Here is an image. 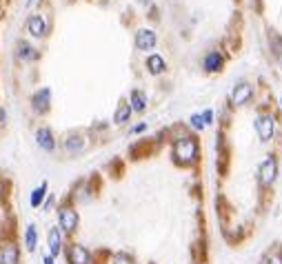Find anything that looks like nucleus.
I'll list each match as a JSON object with an SVG mask.
<instances>
[{
    "instance_id": "1",
    "label": "nucleus",
    "mask_w": 282,
    "mask_h": 264,
    "mask_svg": "<svg viewBox=\"0 0 282 264\" xmlns=\"http://www.w3.org/2000/svg\"><path fill=\"white\" fill-rule=\"evenodd\" d=\"M200 158V145L196 140V135L191 133H183V135H176L171 142V160L176 167H183V169H189L198 162Z\"/></svg>"
},
{
    "instance_id": "2",
    "label": "nucleus",
    "mask_w": 282,
    "mask_h": 264,
    "mask_svg": "<svg viewBox=\"0 0 282 264\" xmlns=\"http://www.w3.org/2000/svg\"><path fill=\"white\" fill-rule=\"evenodd\" d=\"M56 227L67 235V240H71L80 229V211L76 205H71L69 200H63L56 205Z\"/></svg>"
},
{
    "instance_id": "3",
    "label": "nucleus",
    "mask_w": 282,
    "mask_h": 264,
    "mask_svg": "<svg viewBox=\"0 0 282 264\" xmlns=\"http://www.w3.org/2000/svg\"><path fill=\"white\" fill-rule=\"evenodd\" d=\"M49 31H51V23L47 20L45 13L31 11L29 16L25 18V33L31 43H43V40H47Z\"/></svg>"
},
{
    "instance_id": "4",
    "label": "nucleus",
    "mask_w": 282,
    "mask_h": 264,
    "mask_svg": "<svg viewBox=\"0 0 282 264\" xmlns=\"http://www.w3.org/2000/svg\"><path fill=\"white\" fill-rule=\"evenodd\" d=\"M51 103H53V91H51V87H49V85L36 87V89L29 93V111H31V116H36V118L49 116Z\"/></svg>"
},
{
    "instance_id": "5",
    "label": "nucleus",
    "mask_w": 282,
    "mask_h": 264,
    "mask_svg": "<svg viewBox=\"0 0 282 264\" xmlns=\"http://www.w3.org/2000/svg\"><path fill=\"white\" fill-rule=\"evenodd\" d=\"M63 258H65V264H98V255L89 247L80 245L76 240H67Z\"/></svg>"
},
{
    "instance_id": "6",
    "label": "nucleus",
    "mask_w": 282,
    "mask_h": 264,
    "mask_svg": "<svg viewBox=\"0 0 282 264\" xmlns=\"http://www.w3.org/2000/svg\"><path fill=\"white\" fill-rule=\"evenodd\" d=\"M0 264H23V245L16 235H0Z\"/></svg>"
},
{
    "instance_id": "7",
    "label": "nucleus",
    "mask_w": 282,
    "mask_h": 264,
    "mask_svg": "<svg viewBox=\"0 0 282 264\" xmlns=\"http://www.w3.org/2000/svg\"><path fill=\"white\" fill-rule=\"evenodd\" d=\"M11 56L18 65H33L40 60V49L31 43L29 38H18L13 43V49H11Z\"/></svg>"
},
{
    "instance_id": "8",
    "label": "nucleus",
    "mask_w": 282,
    "mask_h": 264,
    "mask_svg": "<svg viewBox=\"0 0 282 264\" xmlns=\"http://www.w3.org/2000/svg\"><path fill=\"white\" fill-rule=\"evenodd\" d=\"M58 147L63 149L65 155H71V158H76L87 149V135L80 133V131H69L65 133L63 138L58 140Z\"/></svg>"
},
{
    "instance_id": "9",
    "label": "nucleus",
    "mask_w": 282,
    "mask_h": 264,
    "mask_svg": "<svg viewBox=\"0 0 282 264\" xmlns=\"http://www.w3.org/2000/svg\"><path fill=\"white\" fill-rule=\"evenodd\" d=\"M33 142L43 153H56L58 151V138L49 125H40L33 131Z\"/></svg>"
},
{
    "instance_id": "10",
    "label": "nucleus",
    "mask_w": 282,
    "mask_h": 264,
    "mask_svg": "<svg viewBox=\"0 0 282 264\" xmlns=\"http://www.w3.org/2000/svg\"><path fill=\"white\" fill-rule=\"evenodd\" d=\"M133 45H136L138 51H153L158 47V33L151 29V27H138L136 33H133Z\"/></svg>"
},
{
    "instance_id": "11",
    "label": "nucleus",
    "mask_w": 282,
    "mask_h": 264,
    "mask_svg": "<svg viewBox=\"0 0 282 264\" xmlns=\"http://www.w3.org/2000/svg\"><path fill=\"white\" fill-rule=\"evenodd\" d=\"M47 253H51L53 258H63V251H65V245H67V235L60 231L56 225H51L47 229Z\"/></svg>"
},
{
    "instance_id": "12",
    "label": "nucleus",
    "mask_w": 282,
    "mask_h": 264,
    "mask_svg": "<svg viewBox=\"0 0 282 264\" xmlns=\"http://www.w3.org/2000/svg\"><path fill=\"white\" fill-rule=\"evenodd\" d=\"M93 189L89 187V182L87 180H80V182H76V185L71 187V191H69V195H67V200L71 202V205H76V207H80V205H89V202L93 200Z\"/></svg>"
},
{
    "instance_id": "13",
    "label": "nucleus",
    "mask_w": 282,
    "mask_h": 264,
    "mask_svg": "<svg viewBox=\"0 0 282 264\" xmlns=\"http://www.w3.org/2000/svg\"><path fill=\"white\" fill-rule=\"evenodd\" d=\"M276 118L273 113H258L256 116V131L263 142H271L273 135H276Z\"/></svg>"
},
{
    "instance_id": "14",
    "label": "nucleus",
    "mask_w": 282,
    "mask_h": 264,
    "mask_svg": "<svg viewBox=\"0 0 282 264\" xmlns=\"http://www.w3.org/2000/svg\"><path fill=\"white\" fill-rule=\"evenodd\" d=\"M276 178H278V162L273 155H269L267 160H263V165L258 169V180L263 187H273Z\"/></svg>"
},
{
    "instance_id": "15",
    "label": "nucleus",
    "mask_w": 282,
    "mask_h": 264,
    "mask_svg": "<svg viewBox=\"0 0 282 264\" xmlns=\"http://www.w3.org/2000/svg\"><path fill=\"white\" fill-rule=\"evenodd\" d=\"M38 247H40V231L33 222H29V225L25 227V233H23V249L27 253H36Z\"/></svg>"
},
{
    "instance_id": "16",
    "label": "nucleus",
    "mask_w": 282,
    "mask_h": 264,
    "mask_svg": "<svg viewBox=\"0 0 282 264\" xmlns=\"http://www.w3.org/2000/svg\"><path fill=\"white\" fill-rule=\"evenodd\" d=\"M253 98V87L249 83H238L231 89V105L233 107H243Z\"/></svg>"
},
{
    "instance_id": "17",
    "label": "nucleus",
    "mask_w": 282,
    "mask_h": 264,
    "mask_svg": "<svg viewBox=\"0 0 282 264\" xmlns=\"http://www.w3.org/2000/svg\"><path fill=\"white\" fill-rule=\"evenodd\" d=\"M127 103H129L133 113H145L147 107H149V96H147V91H143V89H138V87H136V89L129 91Z\"/></svg>"
},
{
    "instance_id": "18",
    "label": "nucleus",
    "mask_w": 282,
    "mask_h": 264,
    "mask_svg": "<svg viewBox=\"0 0 282 264\" xmlns=\"http://www.w3.org/2000/svg\"><path fill=\"white\" fill-rule=\"evenodd\" d=\"M223 67H225V58H223V53H220L218 49H211V51L205 53L203 69L207 73H218V71H223Z\"/></svg>"
},
{
    "instance_id": "19",
    "label": "nucleus",
    "mask_w": 282,
    "mask_h": 264,
    "mask_svg": "<svg viewBox=\"0 0 282 264\" xmlns=\"http://www.w3.org/2000/svg\"><path fill=\"white\" fill-rule=\"evenodd\" d=\"M145 69L149 76H163V73L167 71V60L160 56V53L151 51L149 56L145 58Z\"/></svg>"
},
{
    "instance_id": "20",
    "label": "nucleus",
    "mask_w": 282,
    "mask_h": 264,
    "mask_svg": "<svg viewBox=\"0 0 282 264\" xmlns=\"http://www.w3.org/2000/svg\"><path fill=\"white\" fill-rule=\"evenodd\" d=\"M131 118H133V111H131V107L127 100H120L118 107H116V111H113V118H111V123L116 125V127H127L131 123Z\"/></svg>"
},
{
    "instance_id": "21",
    "label": "nucleus",
    "mask_w": 282,
    "mask_h": 264,
    "mask_svg": "<svg viewBox=\"0 0 282 264\" xmlns=\"http://www.w3.org/2000/svg\"><path fill=\"white\" fill-rule=\"evenodd\" d=\"M47 195H49V182L43 180L40 185H36L31 189V193H29V207L31 209H40L43 207V202L47 200Z\"/></svg>"
},
{
    "instance_id": "22",
    "label": "nucleus",
    "mask_w": 282,
    "mask_h": 264,
    "mask_svg": "<svg viewBox=\"0 0 282 264\" xmlns=\"http://www.w3.org/2000/svg\"><path fill=\"white\" fill-rule=\"evenodd\" d=\"M105 264H138V262L127 251H111V253H107Z\"/></svg>"
},
{
    "instance_id": "23",
    "label": "nucleus",
    "mask_w": 282,
    "mask_h": 264,
    "mask_svg": "<svg viewBox=\"0 0 282 264\" xmlns=\"http://www.w3.org/2000/svg\"><path fill=\"white\" fill-rule=\"evenodd\" d=\"M260 264H282V251L280 249H273V251L265 253V258L260 260Z\"/></svg>"
},
{
    "instance_id": "24",
    "label": "nucleus",
    "mask_w": 282,
    "mask_h": 264,
    "mask_svg": "<svg viewBox=\"0 0 282 264\" xmlns=\"http://www.w3.org/2000/svg\"><path fill=\"white\" fill-rule=\"evenodd\" d=\"M189 127H191V129H196V131H203L205 129L203 116H200V113H191V116H189Z\"/></svg>"
},
{
    "instance_id": "25",
    "label": "nucleus",
    "mask_w": 282,
    "mask_h": 264,
    "mask_svg": "<svg viewBox=\"0 0 282 264\" xmlns=\"http://www.w3.org/2000/svg\"><path fill=\"white\" fill-rule=\"evenodd\" d=\"M147 129H149V125H147V123H138V125H131V127H129V135H140V133H145Z\"/></svg>"
},
{
    "instance_id": "26",
    "label": "nucleus",
    "mask_w": 282,
    "mask_h": 264,
    "mask_svg": "<svg viewBox=\"0 0 282 264\" xmlns=\"http://www.w3.org/2000/svg\"><path fill=\"white\" fill-rule=\"evenodd\" d=\"M7 123H9V111H7V107L0 103V129H5Z\"/></svg>"
},
{
    "instance_id": "27",
    "label": "nucleus",
    "mask_w": 282,
    "mask_h": 264,
    "mask_svg": "<svg viewBox=\"0 0 282 264\" xmlns=\"http://www.w3.org/2000/svg\"><path fill=\"white\" fill-rule=\"evenodd\" d=\"M200 116H203V120H205V127H209V125L213 123V111H211V109L203 111V113H200Z\"/></svg>"
},
{
    "instance_id": "28",
    "label": "nucleus",
    "mask_w": 282,
    "mask_h": 264,
    "mask_svg": "<svg viewBox=\"0 0 282 264\" xmlns=\"http://www.w3.org/2000/svg\"><path fill=\"white\" fill-rule=\"evenodd\" d=\"M43 264H58V258H53L51 253H43Z\"/></svg>"
},
{
    "instance_id": "29",
    "label": "nucleus",
    "mask_w": 282,
    "mask_h": 264,
    "mask_svg": "<svg viewBox=\"0 0 282 264\" xmlns=\"http://www.w3.org/2000/svg\"><path fill=\"white\" fill-rule=\"evenodd\" d=\"M280 107H282V98H280Z\"/></svg>"
},
{
    "instance_id": "30",
    "label": "nucleus",
    "mask_w": 282,
    "mask_h": 264,
    "mask_svg": "<svg viewBox=\"0 0 282 264\" xmlns=\"http://www.w3.org/2000/svg\"><path fill=\"white\" fill-rule=\"evenodd\" d=\"M280 67H282V63H280Z\"/></svg>"
}]
</instances>
